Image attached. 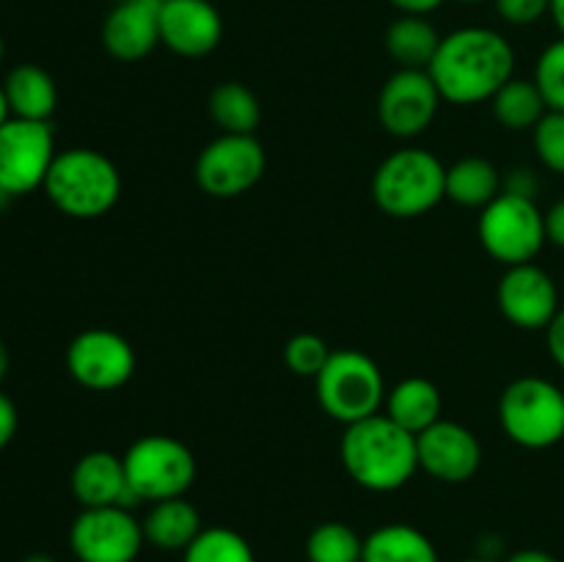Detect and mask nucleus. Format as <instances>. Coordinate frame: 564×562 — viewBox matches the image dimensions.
Returning <instances> with one entry per match:
<instances>
[{
  "label": "nucleus",
  "instance_id": "obj_1",
  "mask_svg": "<svg viewBox=\"0 0 564 562\" xmlns=\"http://www.w3.org/2000/svg\"><path fill=\"white\" fill-rule=\"evenodd\" d=\"M427 72L444 102H490L494 94L516 77V50L494 28H457L441 39Z\"/></svg>",
  "mask_w": 564,
  "mask_h": 562
},
{
  "label": "nucleus",
  "instance_id": "obj_2",
  "mask_svg": "<svg viewBox=\"0 0 564 562\" xmlns=\"http://www.w3.org/2000/svg\"><path fill=\"white\" fill-rule=\"evenodd\" d=\"M339 457L352 483L372 494L400 490L419 472L416 435L391 422L386 413L347 424Z\"/></svg>",
  "mask_w": 564,
  "mask_h": 562
},
{
  "label": "nucleus",
  "instance_id": "obj_3",
  "mask_svg": "<svg viewBox=\"0 0 564 562\" xmlns=\"http://www.w3.org/2000/svg\"><path fill=\"white\" fill-rule=\"evenodd\" d=\"M42 191L58 213L94 220L108 215L119 202L121 174L99 149L69 147L55 154Z\"/></svg>",
  "mask_w": 564,
  "mask_h": 562
},
{
  "label": "nucleus",
  "instance_id": "obj_4",
  "mask_svg": "<svg viewBox=\"0 0 564 562\" xmlns=\"http://www.w3.org/2000/svg\"><path fill=\"white\" fill-rule=\"evenodd\" d=\"M372 198L391 218H422L446 198V165L427 149H397L375 171Z\"/></svg>",
  "mask_w": 564,
  "mask_h": 562
},
{
  "label": "nucleus",
  "instance_id": "obj_5",
  "mask_svg": "<svg viewBox=\"0 0 564 562\" xmlns=\"http://www.w3.org/2000/svg\"><path fill=\"white\" fill-rule=\"evenodd\" d=\"M314 389L319 408L345 428L380 413L389 391L378 361L361 350L330 353L323 372L314 378Z\"/></svg>",
  "mask_w": 564,
  "mask_h": 562
},
{
  "label": "nucleus",
  "instance_id": "obj_6",
  "mask_svg": "<svg viewBox=\"0 0 564 562\" xmlns=\"http://www.w3.org/2000/svg\"><path fill=\"white\" fill-rule=\"evenodd\" d=\"M499 422L523 450H549L564 439V391L538 375L512 380L501 391Z\"/></svg>",
  "mask_w": 564,
  "mask_h": 562
},
{
  "label": "nucleus",
  "instance_id": "obj_7",
  "mask_svg": "<svg viewBox=\"0 0 564 562\" xmlns=\"http://www.w3.org/2000/svg\"><path fill=\"white\" fill-rule=\"evenodd\" d=\"M124 472L138 501H163L185 496L196 483V455L174 435H141L127 446Z\"/></svg>",
  "mask_w": 564,
  "mask_h": 562
},
{
  "label": "nucleus",
  "instance_id": "obj_8",
  "mask_svg": "<svg viewBox=\"0 0 564 562\" xmlns=\"http://www.w3.org/2000/svg\"><path fill=\"white\" fill-rule=\"evenodd\" d=\"M477 231L485 251L505 268L534 262V257L549 242V237H545V213L538 207V198H527L507 191H501L482 209Z\"/></svg>",
  "mask_w": 564,
  "mask_h": 562
},
{
  "label": "nucleus",
  "instance_id": "obj_9",
  "mask_svg": "<svg viewBox=\"0 0 564 562\" xmlns=\"http://www.w3.org/2000/svg\"><path fill=\"white\" fill-rule=\"evenodd\" d=\"M268 169V154L257 136L220 132L198 152L193 174L198 187L213 198H237L257 187Z\"/></svg>",
  "mask_w": 564,
  "mask_h": 562
},
{
  "label": "nucleus",
  "instance_id": "obj_10",
  "mask_svg": "<svg viewBox=\"0 0 564 562\" xmlns=\"http://www.w3.org/2000/svg\"><path fill=\"white\" fill-rule=\"evenodd\" d=\"M55 154V132L50 121H28L11 116L0 127V187L11 198L44 187Z\"/></svg>",
  "mask_w": 564,
  "mask_h": 562
},
{
  "label": "nucleus",
  "instance_id": "obj_11",
  "mask_svg": "<svg viewBox=\"0 0 564 562\" xmlns=\"http://www.w3.org/2000/svg\"><path fill=\"white\" fill-rule=\"evenodd\" d=\"M143 545V527L130 507H86L69 527L77 562H135Z\"/></svg>",
  "mask_w": 564,
  "mask_h": 562
},
{
  "label": "nucleus",
  "instance_id": "obj_12",
  "mask_svg": "<svg viewBox=\"0 0 564 562\" xmlns=\"http://www.w3.org/2000/svg\"><path fill=\"white\" fill-rule=\"evenodd\" d=\"M66 369L83 389L116 391L135 375V350L116 331L86 328L66 347Z\"/></svg>",
  "mask_w": 564,
  "mask_h": 562
},
{
  "label": "nucleus",
  "instance_id": "obj_13",
  "mask_svg": "<svg viewBox=\"0 0 564 562\" xmlns=\"http://www.w3.org/2000/svg\"><path fill=\"white\" fill-rule=\"evenodd\" d=\"M441 102L444 97L427 69H397L380 88L378 119L389 136L408 141L433 127Z\"/></svg>",
  "mask_w": 564,
  "mask_h": 562
},
{
  "label": "nucleus",
  "instance_id": "obj_14",
  "mask_svg": "<svg viewBox=\"0 0 564 562\" xmlns=\"http://www.w3.org/2000/svg\"><path fill=\"white\" fill-rule=\"evenodd\" d=\"M496 303L507 323L521 331H545L560 312V290L540 264H512L496 287Z\"/></svg>",
  "mask_w": 564,
  "mask_h": 562
},
{
  "label": "nucleus",
  "instance_id": "obj_15",
  "mask_svg": "<svg viewBox=\"0 0 564 562\" xmlns=\"http://www.w3.org/2000/svg\"><path fill=\"white\" fill-rule=\"evenodd\" d=\"M419 468L446 485L468 483L482 466V444L460 422L438 419L433 428L416 435Z\"/></svg>",
  "mask_w": 564,
  "mask_h": 562
},
{
  "label": "nucleus",
  "instance_id": "obj_16",
  "mask_svg": "<svg viewBox=\"0 0 564 562\" xmlns=\"http://www.w3.org/2000/svg\"><path fill=\"white\" fill-rule=\"evenodd\" d=\"M224 42V17L209 0H163L160 44L182 58H204Z\"/></svg>",
  "mask_w": 564,
  "mask_h": 562
},
{
  "label": "nucleus",
  "instance_id": "obj_17",
  "mask_svg": "<svg viewBox=\"0 0 564 562\" xmlns=\"http://www.w3.org/2000/svg\"><path fill=\"white\" fill-rule=\"evenodd\" d=\"M163 0H121L102 22V47L121 64L143 61L160 44Z\"/></svg>",
  "mask_w": 564,
  "mask_h": 562
},
{
  "label": "nucleus",
  "instance_id": "obj_18",
  "mask_svg": "<svg viewBox=\"0 0 564 562\" xmlns=\"http://www.w3.org/2000/svg\"><path fill=\"white\" fill-rule=\"evenodd\" d=\"M72 496L86 507H135L141 501L130 490L124 472V457L108 450L86 452L72 468Z\"/></svg>",
  "mask_w": 564,
  "mask_h": 562
},
{
  "label": "nucleus",
  "instance_id": "obj_19",
  "mask_svg": "<svg viewBox=\"0 0 564 562\" xmlns=\"http://www.w3.org/2000/svg\"><path fill=\"white\" fill-rule=\"evenodd\" d=\"M143 538L160 551H185L202 534V512L185 496L154 501L141 521Z\"/></svg>",
  "mask_w": 564,
  "mask_h": 562
},
{
  "label": "nucleus",
  "instance_id": "obj_20",
  "mask_svg": "<svg viewBox=\"0 0 564 562\" xmlns=\"http://www.w3.org/2000/svg\"><path fill=\"white\" fill-rule=\"evenodd\" d=\"M383 408V413L391 422H397L402 430L413 435L424 433L438 419H444L441 417V411H444L441 389L430 378H419V375L400 380L394 389L386 391Z\"/></svg>",
  "mask_w": 564,
  "mask_h": 562
},
{
  "label": "nucleus",
  "instance_id": "obj_21",
  "mask_svg": "<svg viewBox=\"0 0 564 562\" xmlns=\"http://www.w3.org/2000/svg\"><path fill=\"white\" fill-rule=\"evenodd\" d=\"M3 91L14 119L50 121L58 108V86L53 75L39 64L11 66L3 80Z\"/></svg>",
  "mask_w": 564,
  "mask_h": 562
},
{
  "label": "nucleus",
  "instance_id": "obj_22",
  "mask_svg": "<svg viewBox=\"0 0 564 562\" xmlns=\"http://www.w3.org/2000/svg\"><path fill=\"white\" fill-rule=\"evenodd\" d=\"M505 191V176L488 158H460L446 165V198L468 209H485Z\"/></svg>",
  "mask_w": 564,
  "mask_h": 562
},
{
  "label": "nucleus",
  "instance_id": "obj_23",
  "mask_svg": "<svg viewBox=\"0 0 564 562\" xmlns=\"http://www.w3.org/2000/svg\"><path fill=\"white\" fill-rule=\"evenodd\" d=\"M441 33L427 17L402 14L386 31V53L400 69H430L441 47Z\"/></svg>",
  "mask_w": 564,
  "mask_h": 562
},
{
  "label": "nucleus",
  "instance_id": "obj_24",
  "mask_svg": "<svg viewBox=\"0 0 564 562\" xmlns=\"http://www.w3.org/2000/svg\"><path fill=\"white\" fill-rule=\"evenodd\" d=\"M361 562H441L438 549L411 523H383L364 538Z\"/></svg>",
  "mask_w": 564,
  "mask_h": 562
},
{
  "label": "nucleus",
  "instance_id": "obj_25",
  "mask_svg": "<svg viewBox=\"0 0 564 562\" xmlns=\"http://www.w3.org/2000/svg\"><path fill=\"white\" fill-rule=\"evenodd\" d=\"M494 108V119L499 121L505 130L512 132H527L540 125L545 114H549V102H545L543 91L538 83L527 80V77H510L499 91L490 99Z\"/></svg>",
  "mask_w": 564,
  "mask_h": 562
},
{
  "label": "nucleus",
  "instance_id": "obj_26",
  "mask_svg": "<svg viewBox=\"0 0 564 562\" xmlns=\"http://www.w3.org/2000/svg\"><path fill=\"white\" fill-rule=\"evenodd\" d=\"M207 110L220 132H229V136H257V127L262 121V105L257 94L237 80L215 86Z\"/></svg>",
  "mask_w": 564,
  "mask_h": 562
},
{
  "label": "nucleus",
  "instance_id": "obj_27",
  "mask_svg": "<svg viewBox=\"0 0 564 562\" xmlns=\"http://www.w3.org/2000/svg\"><path fill=\"white\" fill-rule=\"evenodd\" d=\"M308 562H361L364 538L345 521H325L308 532L306 538Z\"/></svg>",
  "mask_w": 564,
  "mask_h": 562
},
{
  "label": "nucleus",
  "instance_id": "obj_28",
  "mask_svg": "<svg viewBox=\"0 0 564 562\" xmlns=\"http://www.w3.org/2000/svg\"><path fill=\"white\" fill-rule=\"evenodd\" d=\"M182 562H257V554L237 529L204 527L202 534L182 551Z\"/></svg>",
  "mask_w": 564,
  "mask_h": 562
},
{
  "label": "nucleus",
  "instance_id": "obj_29",
  "mask_svg": "<svg viewBox=\"0 0 564 562\" xmlns=\"http://www.w3.org/2000/svg\"><path fill=\"white\" fill-rule=\"evenodd\" d=\"M330 347L323 336L317 334H295L290 342L284 345V364L297 375V378H317L323 372V367L328 364L330 358Z\"/></svg>",
  "mask_w": 564,
  "mask_h": 562
},
{
  "label": "nucleus",
  "instance_id": "obj_30",
  "mask_svg": "<svg viewBox=\"0 0 564 562\" xmlns=\"http://www.w3.org/2000/svg\"><path fill=\"white\" fill-rule=\"evenodd\" d=\"M534 83L543 91L549 110H564V36L540 53L534 66Z\"/></svg>",
  "mask_w": 564,
  "mask_h": 562
},
{
  "label": "nucleus",
  "instance_id": "obj_31",
  "mask_svg": "<svg viewBox=\"0 0 564 562\" xmlns=\"http://www.w3.org/2000/svg\"><path fill=\"white\" fill-rule=\"evenodd\" d=\"M532 141L543 169L564 176V110H549L532 130Z\"/></svg>",
  "mask_w": 564,
  "mask_h": 562
},
{
  "label": "nucleus",
  "instance_id": "obj_32",
  "mask_svg": "<svg viewBox=\"0 0 564 562\" xmlns=\"http://www.w3.org/2000/svg\"><path fill=\"white\" fill-rule=\"evenodd\" d=\"M494 6L510 25H534L551 14V0H494Z\"/></svg>",
  "mask_w": 564,
  "mask_h": 562
},
{
  "label": "nucleus",
  "instance_id": "obj_33",
  "mask_svg": "<svg viewBox=\"0 0 564 562\" xmlns=\"http://www.w3.org/2000/svg\"><path fill=\"white\" fill-rule=\"evenodd\" d=\"M17 428H20V413H17L14 400L6 391H0V452L14 441Z\"/></svg>",
  "mask_w": 564,
  "mask_h": 562
},
{
  "label": "nucleus",
  "instance_id": "obj_34",
  "mask_svg": "<svg viewBox=\"0 0 564 562\" xmlns=\"http://www.w3.org/2000/svg\"><path fill=\"white\" fill-rule=\"evenodd\" d=\"M505 191L518 193V196H527V198H538L540 180L534 176L532 169H512V174L505 176Z\"/></svg>",
  "mask_w": 564,
  "mask_h": 562
},
{
  "label": "nucleus",
  "instance_id": "obj_35",
  "mask_svg": "<svg viewBox=\"0 0 564 562\" xmlns=\"http://www.w3.org/2000/svg\"><path fill=\"white\" fill-rule=\"evenodd\" d=\"M545 345H549V353L556 367L564 369V306L551 320L549 328H545Z\"/></svg>",
  "mask_w": 564,
  "mask_h": 562
},
{
  "label": "nucleus",
  "instance_id": "obj_36",
  "mask_svg": "<svg viewBox=\"0 0 564 562\" xmlns=\"http://www.w3.org/2000/svg\"><path fill=\"white\" fill-rule=\"evenodd\" d=\"M545 237H549L551 246L564 248V198L554 202L545 213Z\"/></svg>",
  "mask_w": 564,
  "mask_h": 562
},
{
  "label": "nucleus",
  "instance_id": "obj_37",
  "mask_svg": "<svg viewBox=\"0 0 564 562\" xmlns=\"http://www.w3.org/2000/svg\"><path fill=\"white\" fill-rule=\"evenodd\" d=\"M391 6H394L400 14H433L435 9H441V6L446 3V0H389Z\"/></svg>",
  "mask_w": 564,
  "mask_h": 562
},
{
  "label": "nucleus",
  "instance_id": "obj_38",
  "mask_svg": "<svg viewBox=\"0 0 564 562\" xmlns=\"http://www.w3.org/2000/svg\"><path fill=\"white\" fill-rule=\"evenodd\" d=\"M507 562H560V560L543 549H521L516 551V554L507 556Z\"/></svg>",
  "mask_w": 564,
  "mask_h": 562
},
{
  "label": "nucleus",
  "instance_id": "obj_39",
  "mask_svg": "<svg viewBox=\"0 0 564 562\" xmlns=\"http://www.w3.org/2000/svg\"><path fill=\"white\" fill-rule=\"evenodd\" d=\"M551 20H554V25L560 28V33L564 36V0H551Z\"/></svg>",
  "mask_w": 564,
  "mask_h": 562
},
{
  "label": "nucleus",
  "instance_id": "obj_40",
  "mask_svg": "<svg viewBox=\"0 0 564 562\" xmlns=\"http://www.w3.org/2000/svg\"><path fill=\"white\" fill-rule=\"evenodd\" d=\"M9 367H11L9 347H6V345H3V339H0V383H3L6 375H9Z\"/></svg>",
  "mask_w": 564,
  "mask_h": 562
},
{
  "label": "nucleus",
  "instance_id": "obj_41",
  "mask_svg": "<svg viewBox=\"0 0 564 562\" xmlns=\"http://www.w3.org/2000/svg\"><path fill=\"white\" fill-rule=\"evenodd\" d=\"M11 119V110H9V99H6V91H3V83H0V127L6 125V121Z\"/></svg>",
  "mask_w": 564,
  "mask_h": 562
},
{
  "label": "nucleus",
  "instance_id": "obj_42",
  "mask_svg": "<svg viewBox=\"0 0 564 562\" xmlns=\"http://www.w3.org/2000/svg\"><path fill=\"white\" fill-rule=\"evenodd\" d=\"M22 562H55V556L44 554V551H33V554H28Z\"/></svg>",
  "mask_w": 564,
  "mask_h": 562
},
{
  "label": "nucleus",
  "instance_id": "obj_43",
  "mask_svg": "<svg viewBox=\"0 0 564 562\" xmlns=\"http://www.w3.org/2000/svg\"><path fill=\"white\" fill-rule=\"evenodd\" d=\"M457 562H494L490 556H468V560H457Z\"/></svg>",
  "mask_w": 564,
  "mask_h": 562
},
{
  "label": "nucleus",
  "instance_id": "obj_44",
  "mask_svg": "<svg viewBox=\"0 0 564 562\" xmlns=\"http://www.w3.org/2000/svg\"><path fill=\"white\" fill-rule=\"evenodd\" d=\"M3 55H6V44H3V36H0V64H3Z\"/></svg>",
  "mask_w": 564,
  "mask_h": 562
},
{
  "label": "nucleus",
  "instance_id": "obj_45",
  "mask_svg": "<svg viewBox=\"0 0 564 562\" xmlns=\"http://www.w3.org/2000/svg\"><path fill=\"white\" fill-rule=\"evenodd\" d=\"M460 3H488V0H460Z\"/></svg>",
  "mask_w": 564,
  "mask_h": 562
}]
</instances>
